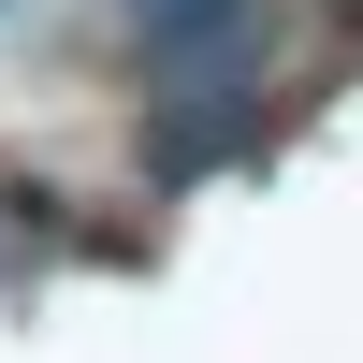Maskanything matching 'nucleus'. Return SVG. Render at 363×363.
<instances>
[{
	"label": "nucleus",
	"instance_id": "obj_1",
	"mask_svg": "<svg viewBox=\"0 0 363 363\" xmlns=\"http://www.w3.org/2000/svg\"><path fill=\"white\" fill-rule=\"evenodd\" d=\"M247 0H145V44H189V29H233Z\"/></svg>",
	"mask_w": 363,
	"mask_h": 363
}]
</instances>
